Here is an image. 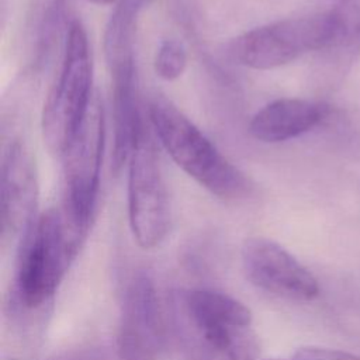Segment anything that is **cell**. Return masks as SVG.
Returning <instances> with one entry per match:
<instances>
[{
	"instance_id": "obj_7",
	"label": "cell",
	"mask_w": 360,
	"mask_h": 360,
	"mask_svg": "<svg viewBox=\"0 0 360 360\" xmlns=\"http://www.w3.org/2000/svg\"><path fill=\"white\" fill-rule=\"evenodd\" d=\"M127 172L129 228L141 248L152 249L165 240L172 210L153 136L145 121L131 150Z\"/></svg>"
},
{
	"instance_id": "obj_5",
	"label": "cell",
	"mask_w": 360,
	"mask_h": 360,
	"mask_svg": "<svg viewBox=\"0 0 360 360\" xmlns=\"http://www.w3.org/2000/svg\"><path fill=\"white\" fill-rule=\"evenodd\" d=\"M105 146L104 110L94 97L79 132L62 156L60 212L68 229L84 242L98 201Z\"/></svg>"
},
{
	"instance_id": "obj_16",
	"label": "cell",
	"mask_w": 360,
	"mask_h": 360,
	"mask_svg": "<svg viewBox=\"0 0 360 360\" xmlns=\"http://www.w3.org/2000/svg\"><path fill=\"white\" fill-rule=\"evenodd\" d=\"M46 360H110V359L107 353L100 347L80 346V347L66 349L59 353H55Z\"/></svg>"
},
{
	"instance_id": "obj_18",
	"label": "cell",
	"mask_w": 360,
	"mask_h": 360,
	"mask_svg": "<svg viewBox=\"0 0 360 360\" xmlns=\"http://www.w3.org/2000/svg\"><path fill=\"white\" fill-rule=\"evenodd\" d=\"M266 360H294V359L290 357V359H266Z\"/></svg>"
},
{
	"instance_id": "obj_10",
	"label": "cell",
	"mask_w": 360,
	"mask_h": 360,
	"mask_svg": "<svg viewBox=\"0 0 360 360\" xmlns=\"http://www.w3.org/2000/svg\"><path fill=\"white\" fill-rule=\"evenodd\" d=\"M242 267L246 278L273 295L311 301L319 294L315 276L277 242L255 236L243 242Z\"/></svg>"
},
{
	"instance_id": "obj_12",
	"label": "cell",
	"mask_w": 360,
	"mask_h": 360,
	"mask_svg": "<svg viewBox=\"0 0 360 360\" xmlns=\"http://www.w3.org/2000/svg\"><path fill=\"white\" fill-rule=\"evenodd\" d=\"M153 0H117L104 31V56L110 75L136 69L135 34L141 13Z\"/></svg>"
},
{
	"instance_id": "obj_14",
	"label": "cell",
	"mask_w": 360,
	"mask_h": 360,
	"mask_svg": "<svg viewBox=\"0 0 360 360\" xmlns=\"http://www.w3.org/2000/svg\"><path fill=\"white\" fill-rule=\"evenodd\" d=\"M188 55L184 44L176 38L163 39L155 53V73L166 82L179 79L187 69Z\"/></svg>"
},
{
	"instance_id": "obj_3",
	"label": "cell",
	"mask_w": 360,
	"mask_h": 360,
	"mask_svg": "<svg viewBox=\"0 0 360 360\" xmlns=\"http://www.w3.org/2000/svg\"><path fill=\"white\" fill-rule=\"evenodd\" d=\"M83 242L68 229L59 208L39 214L18 245L11 302L14 311L46 305L63 281Z\"/></svg>"
},
{
	"instance_id": "obj_8",
	"label": "cell",
	"mask_w": 360,
	"mask_h": 360,
	"mask_svg": "<svg viewBox=\"0 0 360 360\" xmlns=\"http://www.w3.org/2000/svg\"><path fill=\"white\" fill-rule=\"evenodd\" d=\"M165 347V322L153 278L135 271L124 290L117 352L121 360H159Z\"/></svg>"
},
{
	"instance_id": "obj_1",
	"label": "cell",
	"mask_w": 360,
	"mask_h": 360,
	"mask_svg": "<svg viewBox=\"0 0 360 360\" xmlns=\"http://www.w3.org/2000/svg\"><path fill=\"white\" fill-rule=\"evenodd\" d=\"M150 128L170 159L212 195L236 201L253 193V183L173 103L155 96L148 105Z\"/></svg>"
},
{
	"instance_id": "obj_15",
	"label": "cell",
	"mask_w": 360,
	"mask_h": 360,
	"mask_svg": "<svg viewBox=\"0 0 360 360\" xmlns=\"http://www.w3.org/2000/svg\"><path fill=\"white\" fill-rule=\"evenodd\" d=\"M291 357L294 360H360V356L318 346L300 347Z\"/></svg>"
},
{
	"instance_id": "obj_4",
	"label": "cell",
	"mask_w": 360,
	"mask_h": 360,
	"mask_svg": "<svg viewBox=\"0 0 360 360\" xmlns=\"http://www.w3.org/2000/svg\"><path fill=\"white\" fill-rule=\"evenodd\" d=\"M86 28L79 20L68 24L59 73L44 103L41 127L48 150L60 158L79 132L93 96V60Z\"/></svg>"
},
{
	"instance_id": "obj_9",
	"label": "cell",
	"mask_w": 360,
	"mask_h": 360,
	"mask_svg": "<svg viewBox=\"0 0 360 360\" xmlns=\"http://www.w3.org/2000/svg\"><path fill=\"white\" fill-rule=\"evenodd\" d=\"M38 179L31 150L20 138L3 148L0 167V235L3 245L21 243L35 224Z\"/></svg>"
},
{
	"instance_id": "obj_11",
	"label": "cell",
	"mask_w": 360,
	"mask_h": 360,
	"mask_svg": "<svg viewBox=\"0 0 360 360\" xmlns=\"http://www.w3.org/2000/svg\"><path fill=\"white\" fill-rule=\"evenodd\" d=\"M330 115L326 104L305 98H277L255 112L249 134L263 143H280L308 134Z\"/></svg>"
},
{
	"instance_id": "obj_17",
	"label": "cell",
	"mask_w": 360,
	"mask_h": 360,
	"mask_svg": "<svg viewBox=\"0 0 360 360\" xmlns=\"http://www.w3.org/2000/svg\"><path fill=\"white\" fill-rule=\"evenodd\" d=\"M90 3L98 4V6H105V4H111V3H117V0H87Z\"/></svg>"
},
{
	"instance_id": "obj_13",
	"label": "cell",
	"mask_w": 360,
	"mask_h": 360,
	"mask_svg": "<svg viewBox=\"0 0 360 360\" xmlns=\"http://www.w3.org/2000/svg\"><path fill=\"white\" fill-rule=\"evenodd\" d=\"M335 24V42L329 51L347 53L360 51V0H335L329 10Z\"/></svg>"
},
{
	"instance_id": "obj_2",
	"label": "cell",
	"mask_w": 360,
	"mask_h": 360,
	"mask_svg": "<svg viewBox=\"0 0 360 360\" xmlns=\"http://www.w3.org/2000/svg\"><path fill=\"white\" fill-rule=\"evenodd\" d=\"M179 318L200 360H259L260 347L250 309L210 288L177 294Z\"/></svg>"
},
{
	"instance_id": "obj_6",
	"label": "cell",
	"mask_w": 360,
	"mask_h": 360,
	"mask_svg": "<svg viewBox=\"0 0 360 360\" xmlns=\"http://www.w3.org/2000/svg\"><path fill=\"white\" fill-rule=\"evenodd\" d=\"M335 42V24L328 11L277 20L238 35L229 44L235 62L255 70H270L298 58L329 51Z\"/></svg>"
}]
</instances>
